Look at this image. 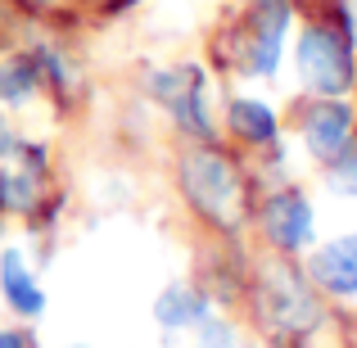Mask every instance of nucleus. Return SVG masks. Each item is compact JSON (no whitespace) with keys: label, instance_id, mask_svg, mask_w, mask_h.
<instances>
[{"label":"nucleus","instance_id":"f257e3e1","mask_svg":"<svg viewBox=\"0 0 357 348\" xmlns=\"http://www.w3.org/2000/svg\"><path fill=\"white\" fill-rule=\"evenodd\" d=\"M181 190L218 227H236L240 222V176L213 149H195V154L181 158Z\"/></svg>","mask_w":357,"mask_h":348},{"label":"nucleus","instance_id":"f03ea898","mask_svg":"<svg viewBox=\"0 0 357 348\" xmlns=\"http://www.w3.org/2000/svg\"><path fill=\"white\" fill-rule=\"evenodd\" d=\"M298 73L317 96H344L353 86V50L349 36L317 23L298 36Z\"/></svg>","mask_w":357,"mask_h":348},{"label":"nucleus","instance_id":"7ed1b4c3","mask_svg":"<svg viewBox=\"0 0 357 348\" xmlns=\"http://www.w3.org/2000/svg\"><path fill=\"white\" fill-rule=\"evenodd\" d=\"M258 308H262V321L280 335H307V331L321 326V308H317L312 289H307L294 271H280V267L267 271Z\"/></svg>","mask_w":357,"mask_h":348},{"label":"nucleus","instance_id":"20e7f679","mask_svg":"<svg viewBox=\"0 0 357 348\" xmlns=\"http://www.w3.org/2000/svg\"><path fill=\"white\" fill-rule=\"evenodd\" d=\"M149 91H154V100L181 122L190 136H208V131H213L208 114H204V73L199 68L185 63V68L154 73V77H149Z\"/></svg>","mask_w":357,"mask_h":348},{"label":"nucleus","instance_id":"39448f33","mask_svg":"<svg viewBox=\"0 0 357 348\" xmlns=\"http://www.w3.org/2000/svg\"><path fill=\"white\" fill-rule=\"evenodd\" d=\"M285 32H289V5L285 0H258V14H249V45H244V68L253 77L276 73Z\"/></svg>","mask_w":357,"mask_h":348},{"label":"nucleus","instance_id":"423d86ee","mask_svg":"<svg viewBox=\"0 0 357 348\" xmlns=\"http://www.w3.org/2000/svg\"><path fill=\"white\" fill-rule=\"evenodd\" d=\"M262 231H267V240L276 244V249H285V253L312 244V204H307L298 190L271 195L267 209H262Z\"/></svg>","mask_w":357,"mask_h":348},{"label":"nucleus","instance_id":"0eeeda50","mask_svg":"<svg viewBox=\"0 0 357 348\" xmlns=\"http://www.w3.org/2000/svg\"><path fill=\"white\" fill-rule=\"evenodd\" d=\"M353 136V109L344 100H321L303 118V140L317 158H340Z\"/></svg>","mask_w":357,"mask_h":348},{"label":"nucleus","instance_id":"6e6552de","mask_svg":"<svg viewBox=\"0 0 357 348\" xmlns=\"http://www.w3.org/2000/svg\"><path fill=\"white\" fill-rule=\"evenodd\" d=\"M312 280L326 294H340V298L357 294V231L340 235V240L321 244L312 253Z\"/></svg>","mask_w":357,"mask_h":348},{"label":"nucleus","instance_id":"1a4fd4ad","mask_svg":"<svg viewBox=\"0 0 357 348\" xmlns=\"http://www.w3.org/2000/svg\"><path fill=\"white\" fill-rule=\"evenodd\" d=\"M0 289H5V298H9V308H14V312H23V317H41L45 294H41V285L32 280V271H27L23 253L9 249L5 258H0Z\"/></svg>","mask_w":357,"mask_h":348},{"label":"nucleus","instance_id":"9d476101","mask_svg":"<svg viewBox=\"0 0 357 348\" xmlns=\"http://www.w3.org/2000/svg\"><path fill=\"white\" fill-rule=\"evenodd\" d=\"M154 317L163 331H185V326H204L208 317V298L190 285H167L154 303Z\"/></svg>","mask_w":357,"mask_h":348},{"label":"nucleus","instance_id":"9b49d317","mask_svg":"<svg viewBox=\"0 0 357 348\" xmlns=\"http://www.w3.org/2000/svg\"><path fill=\"white\" fill-rule=\"evenodd\" d=\"M231 127H236V136L253 140V145L276 140V114H271L262 100H236V105H231Z\"/></svg>","mask_w":357,"mask_h":348},{"label":"nucleus","instance_id":"f8f14e48","mask_svg":"<svg viewBox=\"0 0 357 348\" xmlns=\"http://www.w3.org/2000/svg\"><path fill=\"white\" fill-rule=\"evenodd\" d=\"M36 91V63L32 59H5L0 63V100L5 105H23Z\"/></svg>","mask_w":357,"mask_h":348},{"label":"nucleus","instance_id":"ddd939ff","mask_svg":"<svg viewBox=\"0 0 357 348\" xmlns=\"http://www.w3.org/2000/svg\"><path fill=\"white\" fill-rule=\"evenodd\" d=\"M32 199H36L32 176H23V172H0V209L27 213V209H32Z\"/></svg>","mask_w":357,"mask_h":348},{"label":"nucleus","instance_id":"4468645a","mask_svg":"<svg viewBox=\"0 0 357 348\" xmlns=\"http://www.w3.org/2000/svg\"><path fill=\"white\" fill-rule=\"evenodd\" d=\"M331 190L335 195H357V154H349V158H340V163L331 167Z\"/></svg>","mask_w":357,"mask_h":348},{"label":"nucleus","instance_id":"2eb2a0df","mask_svg":"<svg viewBox=\"0 0 357 348\" xmlns=\"http://www.w3.org/2000/svg\"><path fill=\"white\" fill-rule=\"evenodd\" d=\"M199 348H244L236 340V331H231L227 321H208L204 317V335H199Z\"/></svg>","mask_w":357,"mask_h":348},{"label":"nucleus","instance_id":"dca6fc26","mask_svg":"<svg viewBox=\"0 0 357 348\" xmlns=\"http://www.w3.org/2000/svg\"><path fill=\"white\" fill-rule=\"evenodd\" d=\"M9 149H18V140H14V131H9L5 122H0V158H5Z\"/></svg>","mask_w":357,"mask_h":348},{"label":"nucleus","instance_id":"f3484780","mask_svg":"<svg viewBox=\"0 0 357 348\" xmlns=\"http://www.w3.org/2000/svg\"><path fill=\"white\" fill-rule=\"evenodd\" d=\"M0 348H27V340L18 331H0Z\"/></svg>","mask_w":357,"mask_h":348}]
</instances>
